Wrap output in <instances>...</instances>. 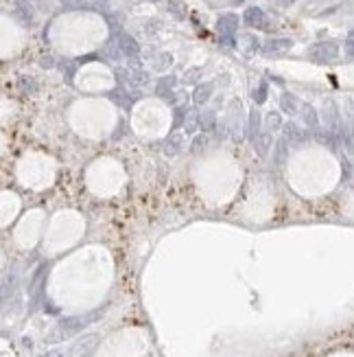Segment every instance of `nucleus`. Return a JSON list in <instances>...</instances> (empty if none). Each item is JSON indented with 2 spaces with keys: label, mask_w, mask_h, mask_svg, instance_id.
<instances>
[{
  "label": "nucleus",
  "mask_w": 354,
  "mask_h": 357,
  "mask_svg": "<svg viewBox=\"0 0 354 357\" xmlns=\"http://www.w3.org/2000/svg\"><path fill=\"white\" fill-rule=\"evenodd\" d=\"M212 90H215V86H212L210 81H208V84H201V86H197V90H195V94H193L195 103H197V105H201V103H205V101L210 99V94H212Z\"/></svg>",
  "instance_id": "obj_8"
},
{
  "label": "nucleus",
  "mask_w": 354,
  "mask_h": 357,
  "mask_svg": "<svg viewBox=\"0 0 354 357\" xmlns=\"http://www.w3.org/2000/svg\"><path fill=\"white\" fill-rule=\"evenodd\" d=\"M352 35H354V33H352Z\"/></svg>",
  "instance_id": "obj_26"
},
{
  "label": "nucleus",
  "mask_w": 354,
  "mask_h": 357,
  "mask_svg": "<svg viewBox=\"0 0 354 357\" xmlns=\"http://www.w3.org/2000/svg\"><path fill=\"white\" fill-rule=\"evenodd\" d=\"M267 125H269V129H280V127H282V119H280L278 112H269L267 114Z\"/></svg>",
  "instance_id": "obj_16"
},
{
  "label": "nucleus",
  "mask_w": 354,
  "mask_h": 357,
  "mask_svg": "<svg viewBox=\"0 0 354 357\" xmlns=\"http://www.w3.org/2000/svg\"><path fill=\"white\" fill-rule=\"evenodd\" d=\"M258 129H260V114L254 110L252 114H249V136H252V141H256L258 134H260Z\"/></svg>",
  "instance_id": "obj_14"
},
{
  "label": "nucleus",
  "mask_w": 354,
  "mask_h": 357,
  "mask_svg": "<svg viewBox=\"0 0 354 357\" xmlns=\"http://www.w3.org/2000/svg\"><path fill=\"white\" fill-rule=\"evenodd\" d=\"M254 101L256 103H264V101H267V84L258 86V90L254 92Z\"/></svg>",
  "instance_id": "obj_17"
},
{
  "label": "nucleus",
  "mask_w": 354,
  "mask_h": 357,
  "mask_svg": "<svg viewBox=\"0 0 354 357\" xmlns=\"http://www.w3.org/2000/svg\"><path fill=\"white\" fill-rule=\"evenodd\" d=\"M205 143H208V141H205V136H197V138H195V143H193V147H190V151H193V154H197L199 149H203V147H205Z\"/></svg>",
  "instance_id": "obj_20"
},
{
  "label": "nucleus",
  "mask_w": 354,
  "mask_h": 357,
  "mask_svg": "<svg viewBox=\"0 0 354 357\" xmlns=\"http://www.w3.org/2000/svg\"><path fill=\"white\" fill-rule=\"evenodd\" d=\"M90 342H92V338L85 340V342H79V344L66 346V348H55V351H46V353L40 355V357H75L79 351H83V348L90 346Z\"/></svg>",
  "instance_id": "obj_3"
},
{
  "label": "nucleus",
  "mask_w": 354,
  "mask_h": 357,
  "mask_svg": "<svg viewBox=\"0 0 354 357\" xmlns=\"http://www.w3.org/2000/svg\"><path fill=\"white\" fill-rule=\"evenodd\" d=\"M243 20H245L247 26H264V11L260 7H247L245 13H243Z\"/></svg>",
  "instance_id": "obj_4"
},
{
  "label": "nucleus",
  "mask_w": 354,
  "mask_h": 357,
  "mask_svg": "<svg viewBox=\"0 0 354 357\" xmlns=\"http://www.w3.org/2000/svg\"><path fill=\"white\" fill-rule=\"evenodd\" d=\"M168 5H171V9H173V13L177 18H184V11H186V9H184L182 0H168Z\"/></svg>",
  "instance_id": "obj_18"
},
{
  "label": "nucleus",
  "mask_w": 354,
  "mask_h": 357,
  "mask_svg": "<svg viewBox=\"0 0 354 357\" xmlns=\"http://www.w3.org/2000/svg\"><path fill=\"white\" fill-rule=\"evenodd\" d=\"M236 3H243V0H236Z\"/></svg>",
  "instance_id": "obj_24"
},
{
  "label": "nucleus",
  "mask_w": 354,
  "mask_h": 357,
  "mask_svg": "<svg viewBox=\"0 0 354 357\" xmlns=\"http://www.w3.org/2000/svg\"><path fill=\"white\" fill-rule=\"evenodd\" d=\"M217 26H219V31H221V33L230 38V35L236 31V26H239V18H236L234 13H225V16H221V18H219Z\"/></svg>",
  "instance_id": "obj_6"
},
{
  "label": "nucleus",
  "mask_w": 354,
  "mask_h": 357,
  "mask_svg": "<svg viewBox=\"0 0 354 357\" xmlns=\"http://www.w3.org/2000/svg\"><path fill=\"white\" fill-rule=\"evenodd\" d=\"M212 125H215V114H212V112L203 114V116H201V127H203V129H210Z\"/></svg>",
  "instance_id": "obj_19"
},
{
  "label": "nucleus",
  "mask_w": 354,
  "mask_h": 357,
  "mask_svg": "<svg viewBox=\"0 0 354 357\" xmlns=\"http://www.w3.org/2000/svg\"><path fill=\"white\" fill-rule=\"evenodd\" d=\"M345 55H348V57H354V40H348V42H345Z\"/></svg>",
  "instance_id": "obj_22"
},
{
  "label": "nucleus",
  "mask_w": 354,
  "mask_h": 357,
  "mask_svg": "<svg viewBox=\"0 0 354 357\" xmlns=\"http://www.w3.org/2000/svg\"><path fill=\"white\" fill-rule=\"evenodd\" d=\"M286 129V138H289V141H293V143H302L306 138V134L302 132V129L295 125V123H289V125L284 127Z\"/></svg>",
  "instance_id": "obj_13"
},
{
  "label": "nucleus",
  "mask_w": 354,
  "mask_h": 357,
  "mask_svg": "<svg viewBox=\"0 0 354 357\" xmlns=\"http://www.w3.org/2000/svg\"><path fill=\"white\" fill-rule=\"evenodd\" d=\"M182 147H184V136L182 134H171L168 136V141H166V154H171V156H175V154H180L182 151Z\"/></svg>",
  "instance_id": "obj_10"
},
{
  "label": "nucleus",
  "mask_w": 354,
  "mask_h": 357,
  "mask_svg": "<svg viewBox=\"0 0 354 357\" xmlns=\"http://www.w3.org/2000/svg\"><path fill=\"white\" fill-rule=\"evenodd\" d=\"M308 55H311L315 62H333V60H337L339 48H337L335 42H323V44L313 46L311 50H308Z\"/></svg>",
  "instance_id": "obj_2"
},
{
  "label": "nucleus",
  "mask_w": 354,
  "mask_h": 357,
  "mask_svg": "<svg viewBox=\"0 0 354 357\" xmlns=\"http://www.w3.org/2000/svg\"><path fill=\"white\" fill-rule=\"evenodd\" d=\"M97 318H101V311H92V313H85V316H72V318H66L59 322L57 331L59 335H64V338H68L72 333H79L83 326H87L90 322H94Z\"/></svg>",
  "instance_id": "obj_1"
},
{
  "label": "nucleus",
  "mask_w": 354,
  "mask_h": 357,
  "mask_svg": "<svg viewBox=\"0 0 354 357\" xmlns=\"http://www.w3.org/2000/svg\"><path fill=\"white\" fill-rule=\"evenodd\" d=\"M254 145H256V151L260 156H267V151H269V147H271V134L269 132H260L258 134V138L254 141Z\"/></svg>",
  "instance_id": "obj_11"
},
{
  "label": "nucleus",
  "mask_w": 354,
  "mask_h": 357,
  "mask_svg": "<svg viewBox=\"0 0 354 357\" xmlns=\"http://www.w3.org/2000/svg\"><path fill=\"white\" fill-rule=\"evenodd\" d=\"M153 3H156V0H153Z\"/></svg>",
  "instance_id": "obj_25"
},
{
  "label": "nucleus",
  "mask_w": 354,
  "mask_h": 357,
  "mask_svg": "<svg viewBox=\"0 0 354 357\" xmlns=\"http://www.w3.org/2000/svg\"><path fill=\"white\" fill-rule=\"evenodd\" d=\"M280 105H282V112L286 114H295L298 112V99L293 97V94H282V99H280Z\"/></svg>",
  "instance_id": "obj_12"
},
{
  "label": "nucleus",
  "mask_w": 354,
  "mask_h": 357,
  "mask_svg": "<svg viewBox=\"0 0 354 357\" xmlns=\"http://www.w3.org/2000/svg\"><path fill=\"white\" fill-rule=\"evenodd\" d=\"M118 46H121V50L127 57H134L136 53H138V42L131 38V35H127V33H121L118 35Z\"/></svg>",
  "instance_id": "obj_7"
},
{
  "label": "nucleus",
  "mask_w": 354,
  "mask_h": 357,
  "mask_svg": "<svg viewBox=\"0 0 354 357\" xmlns=\"http://www.w3.org/2000/svg\"><path fill=\"white\" fill-rule=\"evenodd\" d=\"M280 3H284V5H286V3H293V0H280Z\"/></svg>",
  "instance_id": "obj_23"
},
{
  "label": "nucleus",
  "mask_w": 354,
  "mask_h": 357,
  "mask_svg": "<svg viewBox=\"0 0 354 357\" xmlns=\"http://www.w3.org/2000/svg\"><path fill=\"white\" fill-rule=\"evenodd\" d=\"M293 46V42L291 40H269L267 44H264V55H282V53H286Z\"/></svg>",
  "instance_id": "obj_5"
},
{
  "label": "nucleus",
  "mask_w": 354,
  "mask_h": 357,
  "mask_svg": "<svg viewBox=\"0 0 354 357\" xmlns=\"http://www.w3.org/2000/svg\"><path fill=\"white\" fill-rule=\"evenodd\" d=\"M184 129H186V134H193L197 129V112L195 110H188L186 112V119H184Z\"/></svg>",
  "instance_id": "obj_15"
},
{
  "label": "nucleus",
  "mask_w": 354,
  "mask_h": 357,
  "mask_svg": "<svg viewBox=\"0 0 354 357\" xmlns=\"http://www.w3.org/2000/svg\"><path fill=\"white\" fill-rule=\"evenodd\" d=\"M197 75H201V68H193V70H188V72H186V81H188V84L197 81Z\"/></svg>",
  "instance_id": "obj_21"
},
{
  "label": "nucleus",
  "mask_w": 354,
  "mask_h": 357,
  "mask_svg": "<svg viewBox=\"0 0 354 357\" xmlns=\"http://www.w3.org/2000/svg\"><path fill=\"white\" fill-rule=\"evenodd\" d=\"M302 114H304V123L308 125V129L317 132L319 129V119H317V112L313 110V105H304L302 107Z\"/></svg>",
  "instance_id": "obj_9"
}]
</instances>
